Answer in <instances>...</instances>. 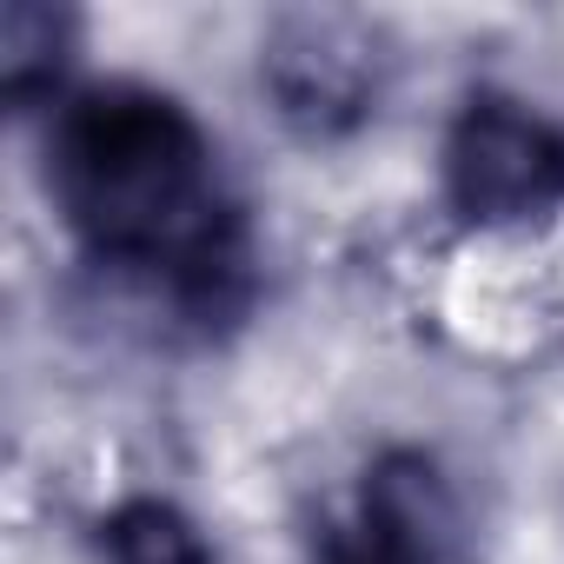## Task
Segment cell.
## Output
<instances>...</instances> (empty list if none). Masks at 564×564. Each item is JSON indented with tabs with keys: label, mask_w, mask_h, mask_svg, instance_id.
Instances as JSON below:
<instances>
[{
	"label": "cell",
	"mask_w": 564,
	"mask_h": 564,
	"mask_svg": "<svg viewBox=\"0 0 564 564\" xmlns=\"http://www.w3.org/2000/svg\"><path fill=\"white\" fill-rule=\"evenodd\" d=\"M272 94L306 133H339L366 113V41H346L333 21H300L265 61Z\"/></svg>",
	"instance_id": "cell-4"
},
{
	"label": "cell",
	"mask_w": 564,
	"mask_h": 564,
	"mask_svg": "<svg viewBox=\"0 0 564 564\" xmlns=\"http://www.w3.org/2000/svg\"><path fill=\"white\" fill-rule=\"evenodd\" d=\"M445 206L465 226H531L564 206V127L511 94H471L445 133Z\"/></svg>",
	"instance_id": "cell-2"
},
{
	"label": "cell",
	"mask_w": 564,
	"mask_h": 564,
	"mask_svg": "<svg viewBox=\"0 0 564 564\" xmlns=\"http://www.w3.org/2000/svg\"><path fill=\"white\" fill-rule=\"evenodd\" d=\"M100 544H107V564H213L199 524L166 498L113 505V518L100 524Z\"/></svg>",
	"instance_id": "cell-6"
},
{
	"label": "cell",
	"mask_w": 564,
	"mask_h": 564,
	"mask_svg": "<svg viewBox=\"0 0 564 564\" xmlns=\"http://www.w3.org/2000/svg\"><path fill=\"white\" fill-rule=\"evenodd\" d=\"M74 54V21L41 0H8L0 14V80L14 107H34L41 94L61 87V67Z\"/></svg>",
	"instance_id": "cell-5"
},
{
	"label": "cell",
	"mask_w": 564,
	"mask_h": 564,
	"mask_svg": "<svg viewBox=\"0 0 564 564\" xmlns=\"http://www.w3.org/2000/svg\"><path fill=\"white\" fill-rule=\"evenodd\" d=\"M445 524H452V505H445L438 471L412 452H392L366 478L359 518L333 531L319 564H438Z\"/></svg>",
	"instance_id": "cell-3"
},
{
	"label": "cell",
	"mask_w": 564,
	"mask_h": 564,
	"mask_svg": "<svg viewBox=\"0 0 564 564\" xmlns=\"http://www.w3.org/2000/svg\"><path fill=\"white\" fill-rule=\"evenodd\" d=\"M47 180L67 232L120 272H147L186 313H226L246 286V219L206 127L160 87L107 80L61 107Z\"/></svg>",
	"instance_id": "cell-1"
}]
</instances>
